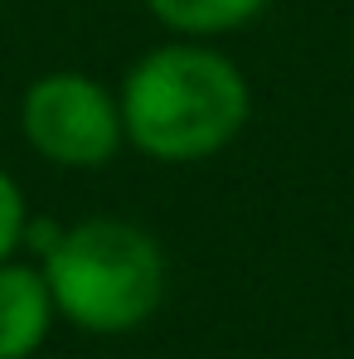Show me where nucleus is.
<instances>
[{
	"label": "nucleus",
	"instance_id": "obj_1",
	"mask_svg": "<svg viewBox=\"0 0 354 359\" xmlns=\"http://www.w3.org/2000/svg\"><path fill=\"white\" fill-rule=\"evenodd\" d=\"M117 102L126 146L161 165H194L219 156L252 117V88L243 68L199 39L141 54L121 78Z\"/></svg>",
	"mask_w": 354,
	"mask_h": 359
},
{
	"label": "nucleus",
	"instance_id": "obj_2",
	"mask_svg": "<svg viewBox=\"0 0 354 359\" xmlns=\"http://www.w3.org/2000/svg\"><path fill=\"white\" fill-rule=\"evenodd\" d=\"M44 282L68 325L88 335H126L165 301V248L131 219H83L44 243Z\"/></svg>",
	"mask_w": 354,
	"mask_h": 359
},
{
	"label": "nucleus",
	"instance_id": "obj_3",
	"mask_svg": "<svg viewBox=\"0 0 354 359\" xmlns=\"http://www.w3.org/2000/svg\"><path fill=\"white\" fill-rule=\"evenodd\" d=\"M20 131L59 170H102L126 146L117 93L78 68L39 73L20 97Z\"/></svg>",
	"mask_w": 354,
	"mask_h": 359
},
{
	"label": "nucleus",
	"instance_id": "obj_4",
	"mask_svg": "<svg viewBox=\"0 0 354 359\" xmlns=\"http://www.w3.org/2000/svg\"><path fill=\"white\" fill-rule=\"evenodd\" d=\"M59 311L49 297L44 267L0 262V359H29L49 340Z\"/></svg>",
	"mask_w": 354,
	"mask_h": 359
},
{
	"label": "nucleus",
	"instance_id": "obj_5",
	"mask_svg": "<svg viewBox=\"0 0 354 359\" xmlns=\"http://www.w3.org/2000/svg\"><path fill=\"white\" fill-rule=\"evenodd\" d=\"M141 5L179 39H219L252 25L272 0H141Z\"/></svg>",
	"mask_w": 354,
	"mask_h": 359
},
{
	"label": "nucleus",
	"instance_id": "obj_6",
	"mask_svg": "<svg viewBox=\"0 0 354 359\" xmlns=\"http://www.w3.org/2000/svg\"><path fill=\"white\" fill-rule=\"evenodd\" d=\"M29 233V209H25V189L15 184L10 170H0V262L15 257V248Z\"/></svg>",
	"mask_w": 354,
	"mask_h": 359
}]
</instances>
